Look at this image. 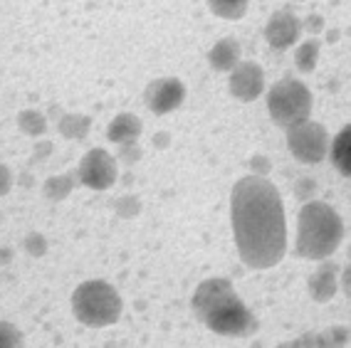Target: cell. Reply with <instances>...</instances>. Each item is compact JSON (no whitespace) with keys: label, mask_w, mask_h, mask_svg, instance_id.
Returning a JSON list of instances; mask_svg holds the SVG:
<instances>
[{"label":"cell","mask_w":351,"mask_h":348,"mask_svg":"<svg viewBox=\"0 0 351 348\" xmlns=\"http://www.w3.org/2000/svg\"><path fill=\"white\" fill-rule=\"evenodd\" d=\"M349 257H351V249H349Z\"/></svg>","instance_id":"obj_28"},{"label":"cell","mask_w":351,"mask_h":348,"mask_svg":"<svg viewBox=\"0 0 351 348\" xmlns=\"http://www.w3.org/2000/svg\"><path fill=\"white\" fill-rule=\"evenodd\" d=\"M302 35V20L297 15L287 13V10H277L270 15L267 25H265V40L272 50H289L295 47V42H300Z\"/></svg>","instance_id":"obj_10"},{"label":"cell","mask_w":351,"mask_h":348,"mask_svg":"<svg viewBox=\"0 0 351 348\" xmlns=\"http://www.w3.org/2000/svg\"><path fill=\"white\" fill-rule=\"evenodd\" d=\"M18 129L23 131V134H27V136L38 138L47 131V119H45V114L38 112V109H23V112L18 114Z\"/></svg>","instance_id":"obj_18"},{"label":"cell","mask_w":351,"mask_h":348,"mask_svg":"<svg viewBox=\"0 0 351 348\" xmlns=\"http://www.w3.org/2000/svg\"><path fill=\"white\" fill-rule=\"evenodd\" d=\"M144 131V124L136 114H117V116L109 121L107 126V138L114 143V146H121V143H136L138 136Z\"/></svg>","instance_id":"obj_12"},{"label":"cell","mask_w":351,"mask_h":348,"mask_svg":"<svg viewBox=\"0 0 351 348\" xmlns=\"http://www.w3.org/2000/svg\"><path fill=\"white\" fill-rule=\"evenodd\" d=\"M302 30L319 35V32L324 30V18H322V15H309V18L304 20V23H302Z\"/></svg>","instance_id":"obj_25"},{"label":"cell","mask_w":351,"mask_h":348,"mask_svg":"<svg viewBox=\"0 0 351 348\" xmlns=\"http://www.w3.org/2000/svg\"><path fill=\"white\" fill-rule=\"evenodd\" d=\"M138 200L136 198H121L117 206H114V210H117V215H121V218H132V215H136L138 212Z\"/></svg>","instance_id":"obj_22"},{"label":"cell","mask_w":351,"mask_h":348,"mask_svg":"<svg viewBox=\"0 0 351 348\" xmlns=\"http://www.w3.org/2000/svg\"><path fill=\"white\" fill-rule=\"evenodd\" d=\"M250 166L257 175H267V171H270V163H267V158H263V156H255L250 161Z\"/></svg>","instance_id":"obj_26"},{"label":"cell","mask_w":351,"mask_h":348,"mask_svg":"<svg viewBox=\"0 0 351 348\" xmlns=\"http://www.w3.org/2000/svg\"><path fill=\"white\" fill-rule=\"evenodd\" d=\"M23 346V331H18V326L8 321H0V348H13Z\"/></svg>","instance_id":"obj_20"},{"label":"cell","mask_w":351,"mask_h":348,"mask_svg":"<svg viewBox=\"0 0 351 348\" xmlns=\"http://www.w3.org/2000/svg\"><path fill=\"white\" fill-rule=\"evenodd\" d=\"M341 289L346 292V297H351V264L341 272Z\"/></svg>","instance_id":"obj_27"},{"label":"cell","mask_w":351,"mask_h":348,"mask_svg":"<svg viewBox=\"0 0 351 348\" xmlns=\"http://www.w3.org/2000/svg\"><path fill=\"white\" fill-rule=\"evenodd\" d=\"M337 286H339L337 264H322V267L317 269L307 282L309 297H312L314 301H319V304L332 301L334 294H337Z\"/></svg>","instance_id":"obj_11"},{"label":"cell","mask_w":351,"mask_h":348,"mask_svg":"<svg viewBox=\"0 0 351 348\" xmlns=\"http://www.w3.org/2000/svg\"><path fill=\"white\" fill-rule=\"evenodd\" d=\"M232 235L240 260L250 269H270L280 264L287 249L285 206L275 183L267 175H245L230 195Z\"/></svg>","instance_id":"obj_1"},{"label":"cell","mask_w":351,"mask_h":348,"mask_svg":"<svg viewBox=\"0 0 351 348\" xmlns=\"http://www.w3.org/2000/svg\"><path fill=\"white\" fill-rule=\"evenodd\" d=\"M332 163L346 178H351V124L339 131L332 143Z\"/></svg>","instance_id":"obj_14"},{"label":"cell","mask_w":351,"mask_h":348,"mask_svg":"<svg viewBox=\"0 0 351 348\" xmlns=\"http://www.w3.org/2000/svg\"><path fill=\"white\" fill-rule=\"evenodd\" d=\"M240 55H243V47L235 38H223L220 42H215L208 52V64L215 69V72H232L238 67Z\"/></svg>","instance_id":"obj_13"},{"label":"cell","mask_w":351,"mask_h":348,"mask_svg":"<svg viewBox=\"0 0 351 348\" xmlns=\"http://www.w3.org/2000/svg\"><path fill=\"white\" fill-rule=\"evenodd\" d=\"M267 112L277 126H295L312 116V92L295 77H282L267 92Z\"/></svg>","instance_id":"obj_5"},{"label":"cell","mask_w":351,"mask_h":348,"mask_svg":"<svg viewBox=\"0 0 351 348\" xmlns=\"http://www.w3.org/2000/svg\"><path fill=\"white\" fill-rule=\"evenodd\" d=\"M228 89L238 101H252L265 92V72L257 62H247L240 60L238 67L230 72L228 79Z\"/></svg>","instance_id":"obj_9"},{"label":"cell","mask_w":351,"mask_h":348,"mask_svg":"<svg viewBox=\"0 0 351 348\" xmlns=\"http://www.w3.org/2000/svg\"><path fill=\"white\" fill-rule=\"evenodd\" d=\"M195 316L218 336L245 338L257 331V321L243 299L235 294L232 284L223 277H213L198 284L193 294Z\"/></svg>","instance_id":"obj_2"},{"label":"cell","mask_w":351,"mask_h":348,"mask_svg":"<svg viewBox=\"0 0 351 348\" xmlns=\"http://www.w3.org/2000/svg\"><path fill=\"white\" fill-rule=\"evenodd\" d=\"M319 50L322 45L317 38L312 40H304V42L297 45L295 50V64L300 72H304V75H309V72H314V67H317V62H319Z\"/></svg>","instance_id":"obj_16"},{"label":"cell","mask_w":351,"mask_h":348,"mask_svg":"<svg viewBox=\"0 0 351 348\" xmlns=\"http://www.w3.org/2000/svg\"><path fill=\"white\" fill-rule=\"evenodd\" d=\"M119 166L107 149H92L82 156L77 166V181L89 190H109L117 183Z\"/></svg>","instance_id":"obj_7"},{"label":"cell","mask_w":351,"mask_h":348,"mask_svg":"<svg viewBox=\"0 0 351 348\" xmlns=\"http://www.w3.org/2000/svg\"><path fill=\"white\" fill-rule=\"evenodd\" d=\"M186 99V87L181 79L176 77H161V79L149 82V87L144 92V101L149 106V112L154 114H171Z\"/></svg>","instance_id":"obj_8"},{"label":"cell","mask_w":351,"mask_h":348,"mask_svg":"<svg viewBox=\"0 0 351 348\" xmlns=\"http://www.w3.org/2000/svg\"><path fill=\"white\" fill-rule=\"evenodd\" d=\"M60 134L69 141H82V138H87L89 129H92V119L84 116V114H64L60 119V124H57Z\"/></svg>","instance_id":"obj_15"},{"label":"cell","mask_w":351,"mask_h":348,"mask_svg":"<svg viewBox=\"0 0 351 348\" xmlns=\"http://www.w3.org/2000/svg\"><path fill=\"white\" fill-rule=\"evenodd\" d=\"M138 158H141V149H138L136 143H121L119 146V161H124V163H136Z\"/></svg>","instance_id":"obj_23"},{"label":"cell","mask_w":351,"mask_h":348,"mask_svg":"<svg viewBox=\"0 0 351 348\" xmlns=\"http://www.w3.org/2000/svg\"><path fill=\"white\" fill-rule=\"evenodd\" d=\"M287 149L300 163H322L329 151V134L322 124L304 119L300 124L287 126Z\"/></svg>","instance_id":"obj_6"},{"label":"cell","mask_w":351,"mask_h":348,"mask_svg":"<svg viewBox=\"0 0 351 348\" xmlns=\"http://www.w3.org/2000/svg\"><path fill=\"white\" fill-rule=\"evenodd\" d=\"M344 240V223L332 206L312 200L302 208L297 220V255L302 260L322 262L332 257Z\"/></svg>","instance_id":"obj_3"},{"label":"cell","mask_w":351,"mask_h":348,"mask_svg":"<svg viewBox=\"0 0 351 348\" xmlns=\"http://www.w3.org/2000/svg\"><path fill=\"white\" fill-rule=\"evenodd\" d=\"M206 3L208 10L223 20H240L250 8V0H206Z\"/></svg>","instance_id":"obj_17"},{"label":"cell","mask_w":351,"mask_h":348,"mask_svg":"<svg viewBox=\"0 0 351 348\" xmlns=\"http://www.w3.org/2000/svg\"><path fill=\"white\" fill-rule=\"evenodd\" d=\"M121 297L109 282L89 279L80 284L72 294V314L80 323L89 329H104L119 321L121 316Z\"/></svg>","instance_id":"obj_4"},{"label":"cell","mask_w":351,"mask_h":348,"mask_svg":"<svg viewBox=\"0 0 351 348\" xmlns=\"http://www.w3.org/2000/svg\"><path fill=\"white\" fill-rule=\"evenodd\" d=\"M10 188H13V173L5 163H0V198H5L10 193Z\"/></svg>","instance_id":"obj_24"},{"label":"cell","mask_w":351,"mask_h":348,"mask_svg":"<svg viewBox=\"0 0 351 348\" xmlns=\"http://www.w3.org/2000/svg\"><path fill=\"white\" fill-rule=\"evenodd\" d=\"M25 249L30 257H43L45 252H47V240H45V235L30 232V235L25 237Z\"/></svg>","instance_id":"obj_21"},{"label":"cell","mask_w":351,"mask_h":348,"mask_svg":"<svg viewBox=\"0 0 351 348\" xmlns=\"http://www.w3.org/2000/svg\"><path fill=\"white\" fill-rule=\"evenodd\" d=\"M75 190V178L69 173H62V175H52L45 181V198L52 200V203H60L64 200L69 193Z\"/></svg>","instance_id":"obj_19"}]
</instances>
